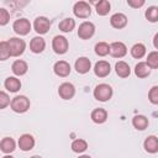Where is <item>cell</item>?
<instances>
[{
    "label": "cell",
    "instance_id": "1",
    "mask_svg": "<svg viewBox=\"0 0 158 158\" xmlns=\"http://www.w3.org/2000/svg\"><path fill=\"white\" fill-rule=\"evenodd\" d=\"M7 46H9V51H10V56L11 57H19L25 52L26 48V43L23 40L17 38V37H12L7 41Z\"/></svg>",
    "mask_w": 158,
    "mask_h": 158
},
{
    "label": "cell",
    "instance_id": "2",
    "mask_svg": "<svg viewBox=\"0 0 158 158\" xmlns=\"http://www.w3.org/2000/svg\"><path fill=\"white\" fill-rule=\"evenodd\" d=\"M112 96V88L109 84H99L94 89V98L98 101H107Z\"/></svg>",
    "mask_w": 158,
    "mask_h": 158
},
{
    "label": "cell",
    "instance_id": "3",
    "mask_svg": "<svg viewBox=\"0 0 158 158\" xmlns=\"http://www.w3.org/2000/svg\"><path fill=\"white\" fill-rule=\"evenodd\" d=\"M10 106H11L12 111H15L17 114H22L30 109V100L25 95H19L11 100Z\"/></svg>",
    "mask_w": 158,
    "mask_h": 158
},
{
    "label": "cell",
    "instance_id": "4",
    "mask_svg": "<svg viewBox=\"0 0 158 158\" xmlns=\"http://www.w3.org/2000/svg\"><path fill=\"white\" fill-rule=\"evenodd\" d=\"M73 12L79 19H86V17L90 16L91 9H90V5L88 2H85V1H78V2L74 4Z\"/></svg>",
    "mask_w": 158,
    "mask_h": 158
},
{
    "label": "cell",
    "instance_id": "5",
    "mask_svg": "<svg viewBox=\"0 0 158 158\" xmlns=\"http://www.w3.org/2000/svg\"><path fill=\"white\" fill-rule=\"evenodd\" d=\"M69 43L64 36H56L52 41V48L57 54H64L68 51Z\"/></svg>",
    "mask_w": 158,
    "mask_h": 158
},
{
    "label": "cell",
    "instance_id": "6",
    "mask_svg": "<svg viewBox=\"0 0 158 158\" xmlns=\"http://www.w3.org/2000/svg\"><path fill=\"white\" fill-rule=\"evenodd\" d=\"M12 28L17 35L25 36L31 31V23L27 19H17V20H15Z\"/></svg>",
    "mask_w": 158,
    "mask_h": 158
},
{
    "label": "cell",
    "instance_id": "7",
    "mask_svg": "<svg viewBox=\"0 0 158 158\" xmlns=\"http://www.w3.org/2000/svg\"><path fill=\"white\" fill-rule=\"evenodd\" d=\"M94 32H95V26L93 22H89V21L83 22L78 28V36L81 40H89L90 37H93Z\"/></svg>",
    "mask_w": 158,
    "mask_h": 158
},
{
    "label": "cell",
    "instance_id": "8",
    "mask_svg": "<svg viewBox=\"0 0 158 158\" xmlns=\"http://www.w3.org/2000/svg\"><path fill=\"white\" fill-rule=\"evenodd\" d=\"M33 27H35V31L40 35H44L48 32L49 27H51V21L44 17V16H40L35 20L33 22Z\"/></svg>",
    "mask_w": 158,
    "mask_h": 158
},
{
    "label": "cell",
    "instance_id": "9",
    "mask_svg": "<svg viewBox=\"0 0 158 158\" xmlns=\"http://www.w3.org/2000/svg\"><path fill=\"white\" fill-rule=\"evenodd\" d=\"M58 94H59V96H60L62 99L69 100V99H72V98L74 96V94H75V88H74V85H73L72 83H63V84H60L59 88H58Z\"/></svg>",
    "mask_w": 158,
    "mask_h": 158
},
{
    "label": "cell",
    "instance_id": "10",
    "mask_svg": "<svg viewBox=\"0 0 158 158\" xmlns=\"http://www.w3.org/2000/svg\"><path fill=\"white\" fill-rule=\"evenodd\" d=\"M127 53V47L122 42H112L110 44V54L115 58H122Z\"/></svg>",
    "mask_w": 158,
    "mask_h": 158
},
{
    "label": "cell",
    "instance_id": "11",
    "mask_svg": "<svg viewBox=\"0 0 158 158\" xmlns=\"http://www.w3.org/2000/svg\"><path fill=\"white\" fill-rule=\"evenodd\" d=\"M110 70H111L110 63L106 60H99L94 67V73L99 78H105L106 75L110 74Z\"/></svg>",
    "mask_w": 158,
    "mask_h": 158
},
{
    "label": "cell",
    "instance_id": "12",
    "mask_svg": "<svg viewBox=\"0 0 158 158\" xmlns=\"http://www.w3.org/2000/svg\"><path fill=\"white\" fill-rule=\"evenodd\" d=\"M19 147H20V149H22L23 152L31 151V149L35 147V138H33L31 135H28V133L22 135V136L19 138Z\"/></svg>",
    "mask_w": 158,
    "mask_h": 158
},
{
    "label": "cell",
    "instance_id": "13",
    "mask_svg": "<svg viewBox=\"0 0 158 158\" xmlns=\"http://www.w3.org/2000/svg\"><path fill=\"white\" fill-rule=\"evenodd\" d=\"M110 23L114 28H123L127 25V17L125 14L121 12H116L110 17Z\"/></svg>",
    "mask_w": 158,
    "mask_h": 158
},
{
    "label": "cell",
    "instance_id": "14",
    "mask_svg": "<svg viewBox=\"0 0 158 158\" xmlns=\"http://www.w3.org/2000/svg\"><path fill=\"white\" fill-rule=\"evenodd\" d=\"M74 67H75V70H77L79 74H85V73L89 72V69H90V67H91V62H90V59L86 58V57H79V58L75 60Z\"/></svg>",
    "mask_w": 158,
    "mask_h": 158
},
{
    "label": "cell",
    "instance_id": "15",
    "mask_svg": "<svg viewBox=\"0 0 158 158\" xmlns=\"http://www.w3.org/2000/svg\"><path fill=\"white\" fill-rule=\"evenodd\" d=\"M53 70H54V73L58 75V77H68L69 74H70V65H69V63L68 62H65V60H58L56 64H54V67H53Z\"/></svg>",
    "mask_w": 158,
    "mask_h": 158
},
{
    "label": "cell",
    "instance_id": "16",
    "mask_svg": "<svg viewBox=\"0 0 158 158\" xmlns=\"http://www.w3.org/2000/svg\"><path fill=\"white\" fill-rule=\"evenodd\" d=\"M46 48V41L40 37V36H36L31 40L30 42V49L33 52V53H42Z\"/></svg>",
    "mask_w": 158,
    "mask_h": 158
},
{
    "label": "cell",
    "instance_id": "17",
    "mask_svg": "<svg viewBox=\"0 0 158 158\" xmlns=\"http://www.w3.org/2000/svg\"><path fill=\"white\" fill-rule=\"evenodd\" d=\"M143 147L148 153H157L158 152V137L148 136L143 142Z\"/></svg>",
    "mask_w": 158,
    "mask_h": 158
},
{
    "label": "cell",
    "instance_id": "18",
    "mask_svg": "<svg viewBox=\"0 0 158 158\" xmlns=\"http://www.w3.org/2000/svg\"><path fill=\"white\" fill-rule=\"evenodd\" d=\"M27 69H28L27 63H26L25 60H21V59L15 60V62L12 63V65H11V70H12V73H14L15 75H19V77L26 74Z\"/></svg>",
    "mask_w": 158,
    "mask_h": 158
},
{
    "label": "cell",
    "instance_id": "19",
    "mask_svg": "<svg viewBox=\"0 0 158 158\" xmlns=\"http://www.w3.org/2000/svg\"><path fill=\"white\" fill-rule=\"evenodd\" d=\"M4 85H5V88H6L10 93H16V91H19L20 88H21V81H20L17 78H15V77H9V78H6Z\"/></svg>",
    "mask_w": 158,
    "mask_h": 158
},
{
    "label": "cell",
    "instance_id": "20",
    "mask_svg": "<svg viewBox=\"0 0 158 158\" xmlns=\"http://www.w3.org/2000/svg\"><path fill=\"white\" fill-rule=\"evenodd\" d=\"M115 70H116V74L118 77H121V78H127L130 75V73H131L130 65L126 62H123V60H120V62L116 63Z\"/></svg>",
    "mask_w": 158,
    "mask_h": 158
},
{
    "label": "cell",
    "instance_id": "21",
    "mask_svg": "<svg viewBox=\"0 0 158 158\" xmlns=\"http://www.w3.org/2000/svg\"><path fill=\"white\" fill-rule=\"evenodd\" d=\"M135 74L138 78H146L151 74V68L148 67V64L146 62H139L135 67Z\"/></svg>",
    "mask_w": 158,
    "mask_h": 158
},
{
    "label": "cell",
    "instance_id": "22",
    "mask_svg": "<svg viewBox=\"0 0 158 158\" xmlns=\"http://www.w3.org/2000/svg\"><path fill=\"white\" fill-rule=\"evenodd\" d=\"M107 118V111L105 109H95L93 112H91V120L95 122V123H104Z\"/></svg>",
    "mask_w": 158,
    "mask_h": 158
},
{
    "label": "cell",
    "instance_id": "23",
    "mask_svg": "<svg viewBox=\"0 0 158 158\" xmlns=\"http://www.w3.org/2000/svg\"><path fill=\"white\" fill-rule=\"evenodd\" d=\"M132 125L136 130H139V131H143L147 128L148 126V118L143 115H136L133 118H132Z\"/></svg>",
    "mask_w": 158,
    "mask_h": 158
},
{
    "label": "cell",
    "instance_id": "24",
    "mask_svg": "<svg viewBox=\"0 0 158 158\" xmlns=\"http://www.w3.org/2000/svg\"><path fill=\"white\" fill-rule=\"evenodd\" d=\"M0 148L4 153H11L15 151L16 148V144H15V141L11 138V137H5L1 139V143H0Z\"/></svg>",
    "mask_w": 158,
    "mask_h": 158
},
{
    "label": "cell",
    "instance_id": "25",
    "mask_svg": "<svg viewBox=\"0 0 158 158\" xmlns=\"http://www.w3.org/2000/svg\"><path fill=\"white\" fill-rule=\"evenodd\" d=\"M58 27H59V30L62 32H72L74 30V27H75V21L73 19H70V17L64 19V20H62L59 22Z\"/></svg>",
    "mask_w": 158,
    "mask_h": 158
},
{
    "label": "cell",
    "instance_id": "26",
    "mask_svg": "<svg viewBox=\"0 0 158 158\" xmlns=\"http://www.w3.org/2000/svg\"><path fill=\"white\" fill-rule=\"evenodd\" d=\"M144 54H146V46H144V44H142V43H136V44L132 46V48H131V56H132L133 58L139 59V58L144 57Z\"/></svg>",
    "mask_w": 158,
    "mask_h": 158
},
{
    "label": "cell",
    "instance_id": "27",
    "mask_svg": "<svg viewBox=\"0 0 158 158\" xmlns=\"http://www.w3.org/2000/svg\"><path fill=\"white\" fill-rule=\"evenodd\" d=\"M110 7H111V5H110V2H109L107 0H100V1L96 4V6H95L96 12H98V15H100V16L107 15L109 11H110Z\"/></svg>",
    "mask_w": 158,
    "mask_h": 158
},
{
    "label": "cell",
    "instance_id": "28",
    "mask_svg": "<svg viewBox=\"0 0 158 158\" xmlns=\"http://www.w3.org/2000/svg\"><path fill=\"white\" fill-rule=\"evenodd\" d=\"M86 148H88V142L85 139L78 138V139L73 141V143H72V149L75 153H83L84 151H86Z\"/></svg>",
    "mask_w": 158,
    "mask_h": 158
},
{
    "label": "cell",
    "instance_id": "29",
    "mask_svg": "<svg viewBox=\"0 0 158 158\" xmlns=\"http://www.w3.org/2000/svg\"><path fill=\"white\" fill-rule=\"evenodd\" d=\"M95 53L100 57H105L110 53V46L106 42H99L95 44Z\"/></svg>",
    "mask_w": 158,
    "mask_h": 158
},
{
    "label": "cell",
    "instance_id": "30",
    "mask_svg": "<svg viewBox=\"0 0 158 158\" xmlns=\"http://www.w3.org/2000/svg\"><path fill=\"white\" fill-rule=\"evenodd\" d=\"M146 63L148 64L149 68L157 69V68H158V51H153V52L148 53Z\"/></svg>",
    "mask_w": 158,
    "mask_h": 158
},
{
    "label": "cell",
    "instance_id": "31",
    "mask_svg": "<svg viewBox=\"0 0 158 158\" xmlns=\"http://www.w3.org/2000/svg\"><path fill=\"white\" fill-rule=\"evenodd\" d=\"M146 19L149 22H157L158 21V7L157 6H151L146 10Z\"/></svg>",
    "mask_w": 158,
    "mask_h": 158
},
{
    "label": "cell",
    "instance_id": "32",
    "mask_svg": "<svg viewBox=\"0 0 158 158\" xmlns=\"http://www.w3.org/2000/svg\"><path fill=\"white\" fill-rule=\"evenodd\" d=\"M9 57H11V56H10L7 41H1L0 42V59L1 60H6Z\"/></svg>",
    "mask_w": 158,
    "mask_h": 158
},
{
    "label": "cell",
    "instance_id": "33",
    "mask_svg": "<svg viewBox=\"0 0 158 158\" xmlns=\"http://www.w3.org/2000/svg\"><path fill=\"white\" fill-rule=\"evenodd\" d=\"M148 99L152 104L154 105H158V86L154 85L149 89V93H148Z\"/></svg>",
    "mask_w": 158,
    "mask_h": 158
},
{
    "label": "cell",
    "instance_id": "34",
    "mask_svg": "<svg viewBox=\"0 0 158 158\" xmlns=\"http://www.w3.org/2000/svg\"><path fill=\"white\" fill-rule=\"evenodd\" d=\"M9 20H10V14H9V11H7L6 9H4V7H1V9H0V25H1V26L6 25V23L9 22Z\"/></svg>",
    "mask_w": 158,
    "mask_h": 158
},
{
    "label": "cell",
    "instance_id": "35",
    "mask_svg": "<svg viewBox=\"0 0 158 158\" xmlns=\"http://www.w3.org/2000/svg\"><path fill=\"white\" fill-rule=\"evenodd\" d=\"M10 102V98L5 91H0V109H5Z\"/></svg>",
    "mask_w": 158,
    "mask_h": 158
},
{
    "label": "cell",
    "instance_id": "36",
    "mask_svg": "<svg viewBox=\"0 0 158 158\" xmlns=\"http://www.w3.org/2000/svg\"><path fill=\"white\" fill-rule=\"evenodd\" d=\"M127 4L131 7L138 9V7H141V6L144 5V0H127Z\"/></svg>",
    "mask_w": 158,
    "mask_h": 158
},
{
    "label": "cell",
    "instance_id": "37",
    "mask_svg": "<svg viewBox=\"0 0 158 158\" xmlns=\"http://www.w3.org/2000/svg\"><path fill=\"white\" fill-rule=\"evenodd\" d=\"M153 44H154L156 49H158V33H156V36L153 38Z\"/></svg>",
    "mask_w": 158,
    "mask_h": 158
},
{
    "label": "cell",
    "instance_id": "38",
    "mask_svg": "<svg viewBox=\"0 0 158 158\" xmlns=\"http://www.w3.org/2000/svg\"><path fill=\"white\" fill-rule=\"evenodd\" d=\"M79 158H91V157H90V156H85V154H84V156H80Z\"/></svg>",
    "mask_w": 158,
    "mask_h": 158
},
{
    "label": "cell",
    "instance_id": "39",
    "mask_svg": "<svg viewBox=\"0 0 158 158\" xmlns=\"http://www.w3.org/2000/svg\"><path fill=\"white\" fill-rule=\"evenodd\" d=\"M2 158H14V157H12V156H4Z\"/></svg>",
    "mask_w": 158,
    "mask_h": 158
},
{
    "label": "cell",
    "instance_id": "40",
    "mask_svg": "<svg viewBox=\"0 0 158 158\" xmlns=\"http://www.w3.org/2000/svg\"><path fill=\"white\" fill-rule=\"evenodd\" d=\"M31 158H41L40 156H33V157H31Z\"/></svg>",
    "mask_w": 158,
    "mask_h": 158
}]
</instances>
